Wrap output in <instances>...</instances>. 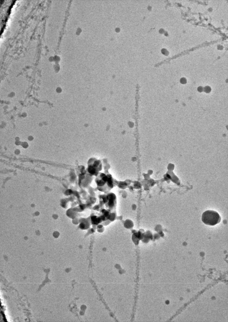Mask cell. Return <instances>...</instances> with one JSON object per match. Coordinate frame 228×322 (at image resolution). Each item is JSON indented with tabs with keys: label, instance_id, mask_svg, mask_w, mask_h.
Masks as SVG:
<instances>
[{
	"label": "cell",
	"instance_id": "obj_3",
	"mask_svg": "<svg viewBox=\"0 0 228 322\" xmlns=\"http://www.w3.org/2000/svg\"><path fill=\"white\" fill-rule=\"evenodd\" d=\"M103 168L101 161L95 158H90L88 162L87 171L91 175L96 176Z\"/></svg>",
	"mask_w": 228,
	"mask_h": 322
},
{
	"label": "cell",
	"instance_id": "obj_2",
	"mask_svg": "<svg viewBox=\"0 0 228 322\" xmlns=\"http://www.w3.org/2000/svg\"><path fill=\"white\" fill-rule=\"evenodd\" d=\"M201 219L203 222L207 225L214 226L221 221V218L216 212L208 210L203 213Z\"/></svg>",
	"mask_w": 228,
	"mask_h": 322
},
{
	"label": "cell",
	"instance_id": "obj_6",
	"mask_svg": "<svg viewBox=\"0 0 228 322\" xmlns=\"http://www.w3.org/2000/svg\"><path fill=\"white\" fill-rule=\"evenodd\" d=\"M204 88L202 87H199L198 88V91L200 92L203 91Z\"/></svg>",
	"mask_w": 228,
	"mask_h": 322
},
{
	"label": "cell",
	"instance_id": "obj_1",
	"mask_svg": "<svg viewBox=\"0 0 228 322\" xmlns=\"http://www.w3.org/2000/svg\"><path fill=\"white\" fill-rule=\"evenodd\" d=\"M95 183L98 188L106 191L112 189L115 184V181L109 174L100 173L96 176Z\"/></svg>",
	"mask_w": 228,
	"mask_h": 322
},
{
	"label": "cell",
	"instance_id": "obj_4",
	"mask_svg": "<svg viewBox=\"0 0 228 322\" xmlns=\"http://www.w3.org/2000/svg\"><path fill=\"white\" fill-rule=\"evenodd\" d=\"M211 88L209 86H206L204 88L203 91L205 93H208L211 92Z\"/></svg>",
	"mask_w": 228,
	"mask_h": 322
},
{
	"label": "cell",
	"instance_id": "obj_5",
	"mask_svg": "<svg viewBox=\"0 0 228 322\" xmlns=\"http://www.w3.org/2000/svg\"><path fill=\"white\" fill-rule=\"evenodd\" d=\"M180 82L182 84H185L186 83L187 81L185 78H183L180 79Z\"/></svg>",
	"mask_w": 228,
	"mask_h": 322
}]
</instances>
